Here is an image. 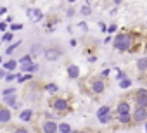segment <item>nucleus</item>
Instances as JSON below:
<instances>
[{"instance_id": "nucleus-1", "label": "nucleus", "mask_w": 147, "mask_h": 133, "mask_svg": "<svg viewBox=\"0 0 147 133\" xmlns=\"http://www.w3.org/2000/svg\"><path fill=\"white\" fill-rule=\"evenodd\" d=\"M114 47H116L118 50H121V52L130 50V47H131V38H130L128 35H118L116 40H114Z\"/></svg>"}, {"instance_id": "nucleus-2", "label": "nucleus", "mask_w": 147, "mask_h": 133, "mask_svg": "<svg viewBox=\"0 0 147 133\" xmlns=\"http://www.w3.org/2000/svg\"><path fill=\"white\" fill-rule=\"evenodd\" d=\"M135 100H137V107H140V109H147V90H145V88L137 90V93H135Z\"/></svg>"}, {"instance_id": "nucleus-3", "label": "nucleus", "mask_w": 147, "mask_h": 133, "mask_svg": "<svg viewBox=\"0 0 147 133\" xmlns=\"http://www.w3.org/2000/svg\"><path fill=\"white\" fill-rule=\"evenodd\" d=\"M52 107L57 111V112H66L67 109H69V104L64 100V99H57V100H54V104H52Z\"/></svg>"}, {"instance_id": "nucleus-4", "label": "nucleus", "mask_w": 147, "mask_h": 133, "mask_svg": "<svg viewBox=\"0 0 147 133\" xmlns=\"http://www.w3.org/2000/svg\"><path fill=\"white\" fill-rule=\"evenodd\" d=\"M145 119H147V109H140V107H137L135 112H133V121L142 123V121H145Z\"/></svg>"}, {"instance_id": "nucleus-5", "label": "nucleus", "mask_w": 147, "mask_h": 133, "mask_svg": "<svg viewBox=\"0 0 147 133\" xmlns=\"http://www.w3.org/2000/svg\"><path fill=\"white\" fill-rule=\"evenodd\" d=\"M61 57V50L59 48H47L45 50V59L47 60H57Z\"/></svg>"}, {"instance_id": "nucleus-6", "label": "nucleus", "mask_w": 147, "mask_h": 133, "mask_svg": "<svg viewBox=\"0 0 147 133\" xmlns=\"http://www.w3.org/2000/svg\"><path fill=\"white\" fill-rule=\"evenodd\" d=\"M57 130H59V126L55 121H45L43 123V133H55Z\"/></svg>"}, {"instance_id": "nucleus-7", "label": "nucleus", "mask_w": 147, "mask_h": 133, "mask_svg": "<svg viewBox=\"0 0 147 133\" xmlns=\"http://www.w3.org/2000/svg\"><path fill=\"white\" fill-rule=\"evenodd\" d=\"M11 111L9 109H0V123H9L11 121Z\"/></svg>"}, {"instance_id": "nucleus-8", "label": "nucleus", "mask_w": 147, "mask_h": 133, "mask_svg": "<svg viewBox=\"0 0 147 133\" xmlns=\"http://www.w3.org/2000/svg\"><path fill=\"white\" fill-rule=\"evenodd\" d=\"M67 76L73 78V80L78 78L80 76V68H78V66H69V68H67Z\"/></svg>"}, {"instance_id": "nucleus-9", "label": "nucleus", "mask_w": 147, "mask_h": 133, "mask_svg": "<svg viewBox=\"0 0 147 133\" xmlns=\"http://www.w3.org/2000/svg\"><path fill=\"white\" fill-rule=\"evenodd\" d=\"M118 114H119V116H126V114H130V105H128L126 102H121V104L118 105Z\"/></svg>"}, {"instance_id": "nucleus-10", "label": "nucleus", "mask_w": 147, "mask_h": 133, "mask_svg": "<svg viewBox=\"0 0 147 133\" xmlns=\"http://www.w3.org/2000/svg\"><path fill=\"white\" fill-rule=\"evenodd\" d=\"M92 88H94L95 93H100V92L104 90V83H102V80H95L94 85H92Z\"/></svg>"}, {"instance_id": "nucleus-11", "label": "nucleus", "mask_w": 147, "mask_h": 133, "mask_svg": "<svg viewBox=\"0 0 147 133\" xmlns=\"http://www.w3.org/2000/svg\"><path fill=\"white\" fill-rule=\"evenodd\" d=\"M137 68L138 71H147V57H142L137 60Z\"/></svg>"}, {"instance_id": "nucleus-12", "label": "nucleus", "mask_w": 147, "mask_h": 133, "mask_svg": "<svg viewBox=\"0 0 147 133\" xmlns=\"http://www.w3.org/2000/svg\"><path fill=\"white\" fill-rule=\"evenodd\" d=\"M107 114H111V107L109 105H102L97 111V118H102V116H107Z\"/></svg>"}, {"instance_id": "nucleus-13", "label": "nucleus", "mask_w": 147, "mask_h": 133, "mask_svg": "<svg viewBox=\"0 0 147 133\" xmlns=\"http://www.w3.org/2000/svg\"><path fill=\"white\" fill-rule=\"evenodd\" d=\"M36 68H38L36 64H31V62H30V64H23V68H21V69H23L24 73H30V71H35Z\"/></svg>"}, {"instance_id": "nucleus-14", "label": "nucleus", "mask_w": 147, "mask_h": 133, "mask_svg": "<svg viewBox=\"0 0 147 133\" xmlns=\"http://www.w3.org/2000/svg\"><path fill=\"white\" fill-rule=\"evenodd\" d=\"M30 16H31L33 21H40V19H42V12H40L38 9H33V11L30 12Z\"/></svg>"}, {"instance_id": "nucleus-15", "label": "nucleus", "mask_w": 147, "mask_h": 133, "mask_svg": "<svg viewBox=\"0 0 147 133\" xmlns=\"http://www.w3.org/2000/svg\"><path fill=\"white\" fill-rule=\"evenodd\" d=\"M4 102H5V104H11V105H16V95H14V93L5 95V97H4Z\"/></svg>"}, {"instance_id": "nucleus-16", "label": "nucleus", "mask_w": 147, "mask_h": 133, "mask_svg": "<svg viewBox=\"0 0 147 133\" xmlns=\"http://www.w3.org/2000/svg\"><path fill=\"white\" fill-rule=\"evenodd\" d=\"M4 68H5V69H9V71H14V69L18 68V62H16V60H9V62H5V64H4Z\"/></svg>"}, {"instance_id": "nucleus-17", "label": "nucleus", "mask_w": 147, "mask_h": 133, "mask_svg": "<svg viewBox=\"0 0 147 133\" xmlns=\"http://www.w3.org/2000/svg\"><path fill=\"white\" fill-rule=\"evenodd\" d=\"M21 119H23V121H30V119H31V111H30V109H28V111H23V112H21Z\"/></svg>"}, {"instance_id": "nucleus-18", "label": "nucleus", "mask_w": 147, "mask_h": 133, "mask_svg": "<svg viewBox=\"0 0 147 133\" xmlns=\"http://www.w3.org/2000/svg\"><path fill=\"white\" fill-rule=\"evenodd\" d=\"M59 131H61V133H71V128H69L67 123H62V124L59 126Z\"/></svg>"}, {"instance_id": "nucleus-19", "label": "nucleus", "mask_w": 147, "mask_h": 133, "mask_svg": "<svg viewBox=\"0 0 147 133\" xmlns=\"http://www.w3.org/2000/svg\"><path fill=\"white\" fill-rule=\"evenodd\" d=\"M130 85H131V81H130L128 78H123V80L119 81V87H121V88H128Z\"/></svg>"}, {"instance_id": "nucleus-20", "label": "nucleus", "mask_w": 147, "mask_h": 133, "mask_svg": "<svg viewBox=\"0 0 147 133\" xmlns=\"http://www.w3.org/2000/svg\"><path fill=\"white\" fill-rule=\"evenodd\" d=\"M82 14H83V16H88V14H92V11H90V5H88V4H85V5L82 7Z\"/></svg>"}, {"instance_id": "nucleus-21", "label": "nucleus", "mask_w": 147, "mask_h": 133, "mask_svg": "<svg viewBox=\"0 0 147 133\" xmlns=\"http://www.w3.org/2000/svg\"><path fill=\"white\" fill-rule=\"evenodd\" d=\"M111 119H113V116H111V114H107V116H102V118H99V121H100V123H104V124H106V123H109Z\"/></svg>"}, {"instance_id": "nucleus-22", "label": "nucleus", "mask_w": 147, "mask_h": 133, "mask_svg": "<svg viewBox=\"0 0 147 133\" xmlns=\"http://www.w3.org/2000/svg\"><path fill=\"white\" fill-rule=\"evenodd\" d=\"M130 121V114H126V116H119V123H123V124H126Z\"/></svg>"}, {"instance_id": "nucleus-23", "label": "nucleus", "mask_w": 147, "mask_h": 133, "mask_svg": "<svg viewBox=\"0 0 147 133\" xmlns=\"http://www.w3.org/2000/svg\"><path fill=\"white\" fill-rule=\"evenodd\" d=\"M19 43H21V42H16L14 45H11V47L7 48V54H12V52H14V48H16V47H19Z\"/></svg>"}, {"instance_id": "nucleus-24", "label": "nucleus", "mask_w": 147, "mask_h": 133, "mask_svg": "<svg viewBox=\"0 0 147 133\" xmlns=\"http://www.w3.org/2000/svg\"><path fill=\"white\" fill-rule=\"evenodd\" d=\"M30 62H31V57H30V55H24V57L21 59V64H30Z\"/></svg>"}, {"instance_id": "nucleus-25", "label": "nucleus", "mask_w": 147, "mask_h": 133, "mask_svg": "<svg viewBox=\"0 0 147 133\" xmlns=\"http://www.w3.org/2000/svg\"><path fill=\"white\" fill-rule=\"evenodd\" d=\"M2 40H4V42H11V40H12V35H11V33H5Z\"/></svg>"}, {"instance_id": "nucleus-26", "label": "nucleus", "mask_w": 147, "mask_h": 133, "mask_svg": "<svg viewBox=\"0 0 147 133\" xmlns=\"http://www.w3.org/2000/svg\"><path fill=\"white\" fill-rule=\"evenodd\" d=\"M21 28H23V24H12V26H11L12 31H18V30H21Z\"/></svg>"}, {"instance_id": "nucleus-27", "label": "nucleus", "mask_w": 147, "mask_h": 133, "mask_svg": "<svg viewBox=\"0 0 147 133\" xmlns=\"http://www.w3.org/2000/svg\"><path fill=\"white\" fill-rule=\"evenodd\" d=\"M31 52H33V54H36V52H42V47H40V45H35V47L31 48Z\"/></svg>"}, {"instance_id": "nucleus-28", "label": "nucleus", "mask_w": 147, "mask_h": 133, "mask_svg": "<svg viewBox=\"0 0 147 133\" xmlns=\"http://www.w3.org/2000/svg\"><path fill=\"white\" fill-rule=\"evenodd\" d=\"M18 80H19V81H26V80H30V75H23V76H18Z\"/></svg>"}, {"instance_id": "nucleus-29", "label": "nucleus", "mask_w": 147, "mask_h": 133, "mask_svg": "<svg viewBox=\"0 0 147 133\" xmlns=\"http://www.w3.org/2000/svg\"><path fill=\"white\" fill-rule=\"evenodd\" d=\"M47 90H49V92H55V90H57V87L50 83V85H47Z\"/></svg>"}, {"instance_id": "nucleus-30", "label": "nucleus", "mask_w": 147, "mask_h": 133, "mask_svg": "<svg viewBox=\"0 0 147 133\" xmlns=\"http://www.w3.org/2000/svg\"><path fill=\"white\" fill-rule=\"evenodd\" d=\"M2 93H4V97H5V95H11V93H14V88H7V90H4Z\"/></svg>"}, {"instance_id": "nucleus-31", "label": "nucleus", "mask_w": 147, "mask_h": 133, "mask_svg": "<svg viewBox=\"0 0 147 133\" xmlns=\"http://www.w3.org/2000/svg\"><path fill=\"white\" fill-rule=\"evenodd\" d=\"M14 133H30V131H28L26 128H18V130H16Z\"/></svg>"}, {"instance_id": "nucleus-32", "label": "nucleus", "mask_w": 147, "mask_h": 133, "mask_svg": "<svg viewBox=\"0 0 147 133\" xmlns=\"http://www.w3.org/2000/svg\"><path fill=\"white\" fill-rule=\"evenodd\" d=\"M107 31H109V33H113V31H116V26H114V24H111V26L107 28Z\"/></svg>"}, {"instance_id": "nucleus-33", "label": "nucleus", "mask_w": 147, "mask_h": 133, "mask_svg": "<svg viewBox=\"0 0 147 133\" xmlns=\"http://www.w3.org/2000/svg\"><path fill=\"white\" fill-rule=\"evenodd\" d=\"M5 28H7L5 23H0V31H5Z\"/></svg>"}, {"instance_id": "nucleus-34", "label": "nucleus", "mask_w": 147, "mask_h": 133, "mask_svg": "<svg viewBox=\"0 0 147 133\" xmlns=\"http://www.w3.org/2000/svg\"><path fill=\"white\" fill-rule=\"evenodd\" d=\"M14 78H16V76H14V75H9V76H7V81H12V80H14Z\"/></svg>"}, {"instance_id": "nucleus-35", "label": "nucleus", "mask_w": 147, "mask_h": 133, "mask_svg": "<svg viewBox=\"0 0 147 133\" xmlns=\"http://www.w3.org/2000/svg\"><path fill=\"white\" fill-rule=\"evenodd\" d=\"M2 76H4V73H2V71H0V78H2Z\"/></svg>"}, {"instance_id": "nucleus-36", "label": "nucleus", "mask_w": 147, "mask_h": 133, "mask_svg": "<svg viewBox=\"0 0 147 133\" xmlns=\"http://www.w3.org/2000/svg\"><path fill=\"white\" fill-rule=\"evenodd\" d=\"M73 133H83V131H73Z\"/></svg>"}, {"instance_id": "nucleus-37", "label": "nucleus", "mask_w": 147, "mask_h": 133, "mask_svg": "<svg viewBox=\"0 0 147 133\" xmlns=\"http://www.w3.org/2000/svg\"><path fill=\"white\" fill-rule=\"evenodd\" d=\"M145 130H147V123H145Z\"/></svg>"}]
</instances>
